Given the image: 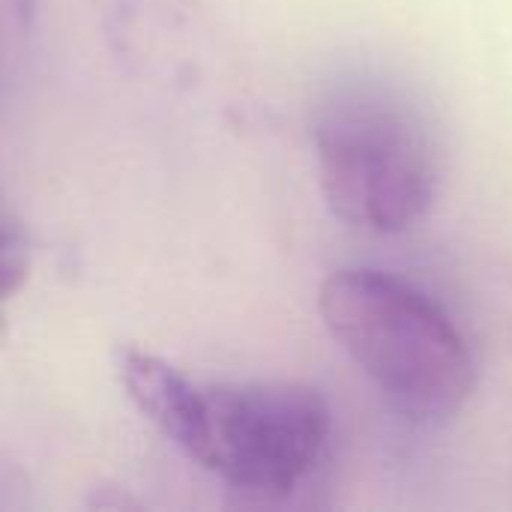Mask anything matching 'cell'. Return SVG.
I'll return each instance as SVG.
<instances>
[{"label": "cell", "mask_w": 512, "mask_h": 512, "mask_svg": "<svg viewBox=\"0 0 512 512\" xmlns=\"http://www.w3.org/2000/svg\"><path fill=\"white\" fill-rule=\"evenodd\" d=\"M318 312L333 342L390 405L411 417H450L474 393L477 363L456 321L417 285L369 267L324 279Z\"/></svg>", "instance_id": "obj_1"}, {"label": "cell", "mask_w": 512, "mask_h": 512, "mask_svg": "<svg viewBox=\"0 0 512 512\" xmlns=\"http://www.w3.org/2000/svg\"><path fill=\"white\" fill-rule=\"evenodd\" d=\"M327 207L351 228L402 234L435 201L438 153L426 120L381 93H345L315 117Z\"/></svg>", "instance_id": "obj_2"}, {"label": "cell", "mask_w": 512, "mask_h": 512, "mask_svg": "<svg viewBox=\"0 0 512 512\" xmlns=\"http://www.w3.org/2000/svg\"><path fill=\"white\" fill-rule=\"evenodd\" d=\"M330 405L309 384H204L189 459L231 492L285 501L321 465L330 444Z\"/></svg>", "instance_id": "obj_3"}, {"label": "cell", "mask_w": 512, "mask_h": 512, "mask_svg": "<svg viewBox=\"0 0 512 512\" xmlns=\"http://www.w3.org/2000/svg\"><path fill=\"white\" fill-rule=\"evenodd\" d=\"M117 375L132 405L177 450L189 453L201 420L204 384H195L177 366L141 348L117 351Z\"/></svg>", "instance_id": "obj_4"}, {"label": "cell", "mask_w": 512, "mask_h": 512, "mask_svg": "<svg viewBox=\"0 0 512 512\" xmlns=\"http://www.w3.org/2000/svg\"><path fill=\"white\" fill-rule=\"evenodd\" d=\"M0 279H3V297L9 300L27 279L30 270V249L27 234L18 225V219L6 210L3 213V240H0Z\"/></svg>", "instance_id": "obj_5"}, {"label": "cell", "mask_w": 512, "mask_h": 512, "mask_svg": "<svg viewBox=\"0 0 512 512\" xmlns=\"http://www.w3.org/2000/svg\"><path fill=\"white\" fill-rule=\"evenodd\" d=\"M0 3H3L6 24H18V27H27L39 6V0H0Z\"/></svg>", "instance_id": "obj_6"}]
</instances>
